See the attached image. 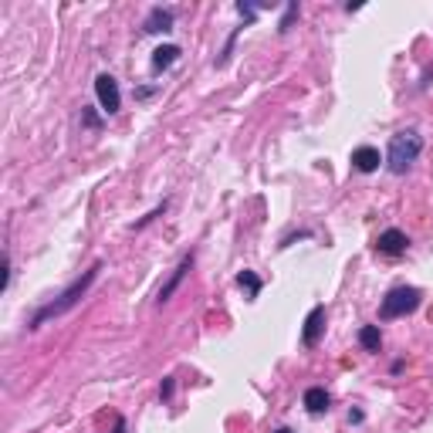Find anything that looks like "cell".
Segmentation results:
<instances>
[{"mask_svg":"<svg viewBox=\"0 0 433 433\" xmlns=\"http://www.w3.org/2000/svg\"><path fill=\"white\" fill-rule=\"evenodd\" d=\"M99 271H102V268L95 264V268H91V271H85V278H78L75 284H71V288H68V292H64L61 298H58V302H51V305H44V308H41L38 315L31 319V329H38V325H44V322H48V319H58V315H64V312H68V308L75 305L78 298H81V294H85V292H89V288H91V281L99 278Z\"/></svg>","mask_w":433,"mask_h":433,"instance_id":"6da1fadb","label":"cell"},{"mask_svg":"<svg viewBox=\"0 0 433 433\" xmlns=\"http://www.w3.org/2000/svg\"><path fill=\"white\" fill-rule=\"evenodd\" d=\"M423 149V139L413 132V129H407V132H396L393 139H389V156H386V163H389V169L393 173H407L409 163L420 156Z\"/></svg>","mask_w":433,"mask_h":433,"instance_id":"7a4b0ae2","label":"cell"},{"mask_svg":"<svg viewBox=\"0 0 433 433\" xmlns=\"http://www.w3.org/2000/svg\"><path fill=\"white\" fill-rule=\"evenodd\" d=\"M420 298L423 294L417 292V288H393V292L382 298L379 305V319H403V315H409V312H417L420 308Z\"/></svg>","mask_w":433,"mask_h":433,"instance_id":"3957f363","label":"cell"},{"mask_svg":"<svg viewBox=\"0 0 433 433\" xmlns=\"http://www.w3.org/2000/svg\"><path fill=\"white\" fill-rule=\"evenodd\" d=\"M95 95H99V102L109 115H115L122 109V95H119V85H115L112 75H99L95 78Z\"/></svg>","mask_w":433,"mask_h":433,"instance_id":"277c9868","label":"cell"},{"mask_svg":"<svg viewBox=\"0 0 433 433\" xmlns=\"http://www.w3.org/2000/svg\"><path fill=\"white\" fill-rule=\"evenodd\" d=\"M322 329H325V308L315 305L312 312H308V319H305V332H302V342H305V345H319Z\"/></svg>","mask_w":433,"mask_h":433,"instance_id":"5b68a950","label":"cell"},{"mask_svg":"<svg viewBox=\"0 0 433 433\" xmlns=\"http://www.w3.org/2000/svg\"><path fill=\"white\" fill-rule=\"evenodd\" d=\"M407 234L403 230H382L376 247H379V254H403L407 251Z\"/></svg>","mask_w":433,"mask_h":433,"instance_id":"8992f818","label":"cell"},{"mask_svg":"<svg viewBox=\"0 0 433 433\" xmlns=\"http://www.w3.org/2000/svg\"><path fill=\"white\" fill-rule=\"evenodd\" d=\"M146 34H166V31H173V11H163V7H156L149 17H146V27H142Z\"/></svg>","mask_w":433,"mask_h":433,"instance_id":"52a82bcc","label":"cell"},{"mask_svg":"<svg viewBox=\"0 0 433 433\" xmlns=\"http://www.w3.org/2000/svg\"><path fill=\"white\" fill-rule=\"evenodd\" d=\"M352 166H356L359 173H372V169H379V149H372V146H359L356 153H352Z\"/></svg>","mask_w":433,"mask_h":433,"instance_id":"ba28073f","label":"cell"},{"mask_svg":"<svg viewBox=\"0 0 433 433\" xmlns=\"http://www.w3.org/2000/svg\"><path fill=\"white\" fill-rule=\"evenodd\" d=\"M190 268H193V254H190V257H183V261H179V268L173 271V278H169V281L163 284V288H159V305H163V302H169V294H173V292L179 288V281L186 278V271H190Z\"/></svg>","mask_w":433,"mask_h":433,"instance_id":"9c48e42d","label":"cell"},{"mask_svg":"<svg viewBox=\"0 0 433 433\" xmlns=\"http://www.w3.org/2000/svg\"><path fill=\"white\" fill-rule=\"evenodd\" d=\"M179 61V48L176 44H163V48H156L153 51V68L156 71H166L169 64H176Z\"/></svg>","mask_w":433,"mask_h":433,"instance_id":"30bf717a","label":"cell"},{"mask_svg":"<svg viewBox=\"0 0 433 433\" xmlns=\"http://www.w3.org/2000/svg\"><path fill=\"white\" fill-rule=\"evenodd\" d=\"M305 407H308V413H325L329 409V393L322 386H312L305 393Z\"/></svg>","mask_w":433,"mask_h":433,"instance_id":"8fae6325","label":"cell"},{"mask_svg":"<svg viewBox=\"0 0 433 433\" xmlns=\"http://www.w3.org/2000/svg\"><path fill=\"white\" fill-rule=\"evenodd\" d=\"M359 345L369 349V352H379V345H382L379 329H376V325H362V329H359Z\"/></svg>","mask_w":433,"mask_h":433,"instance_id":"7c38bea8","label":"cell"},{"mask_svg":"<svg viewBox=\"0 0 433 433\" xmlns=\"http://www.w3.org/2000/svg\"><path fill=\"white\" fill-rule=\"evenodd\" d=\"M237 284L247 292V298H251V302L261 294V278H257L254 271H241V274H237Z\"/></svg>","mask_w":433,"mask_h":433,"instance_id":"4fadbf2b","label":"cell"},{"mask_svg":"<svg viewBox=\"0 0 433 433\" xmlns=\"http://www.w3.org/2000/svg\"><path fill=\"white\" fill-rule=\"evenodd\" d=\"M298 17V4H288V11H284V17H281V24H278V31H288L292 27V21Z\"/></svg>","mask_w":433,"mask_h":433,"instance_id":"5bb4252c","label":"cell"},{"mask_svg":"<svg viewBox=\"0 0 433 433\" xmlns=\"http://www.w3.org/2000/svg\"><path fill=\"white\" fill-rule=\"evenodd\" d=\"M169 396H173V379L163 382V399H169Z\"/></svg>","mask_w":433,"mask_h":433,"instance_id":"9a60e30c","label":"cell"},{"mask_svg":"<svg viewBox=\"0 0 433 433\" xmlns=\"http://www.w3.org/2000/svg\"><path fill=\"white\" fill-rule=\"evenodd\" d=\"M112 433H126V423L119 420V423H115V430H112Z\"/></svg>","mask_w":433,"mask_h":433,"instance_id":"2e32d148","label":"cell"},{"mask_svg":"<svg viewBox=\"0 0 433 433\" xmlns=\"http://www.w3.org/2000/svg\"><path fill=\"white\" fill-rule=\"evenodd\" d=\"M278 433H292V430H278Z\"/></svg>","mask_w":433,"mask_h":433,"instance_id":"e0dca14e","label":"cell"}]
</instances>
